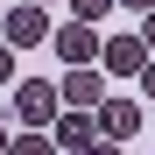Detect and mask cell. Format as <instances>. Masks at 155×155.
Masks as SVG:
<instances>
[{"label": "cell", "mask_w": 155, "mask_h": 155, "mask_svg": "<svg viewBox=\"0 0 155 155\" xmlns=\"http://www.w3.org/2000/svg\"><path fill=\"white\" fill-rule=\"evenodd\" d=\"M57 113H64V92L57 85H42V78H21L14 85V120L21 127H57Z\"/></svg>", "instance_id": "cell-1"}, {"label": "cell", "mask_w": 155, "mask_h": 155, "mask_svg": "<svg viewBox=\"0 0 155 155\" xmlns=\"http://www.w3.org/2000/svg\"><path fill=\"white\" fill-rule=\"evenodd\" d=\"M141 127H148L141 99H127V92H106V106H99V134H106V141H134Z\"/></svg>", "instance_id": "cell-2"}, {"label": "cell", "mask_w": 155, "mask_h": 155, "mask_svg": "<svg viewBox=\"0 0 155 155\" xmlns=\"http://www.w3.org/2000/svg\"><path fill=\"white\" fill-rule=\"evenodd\" d=\"M57 92H64V106H78V113H99V106H106V78H99L92 64H71Z\"/></svg>", "instance_id": "cell-3"}, {"label": "cell", "mask_w": 155, "mask_h": 155, "mask_svg": "<svg viewBox=\"0 0 155 155\" xmlns=\"http://www.w3.org/2000/svg\"><path fill=\"white\" fill-rule=\"evenodd\" d=\"M49 42L64 49V64H99V49H106V35H99L92 21H78V14H71V21H64V28L49 35Z\"/></svg>", "instance_id": "cell-4"}, {"label": "cell", "mask_w": 155, "mask_h": 155, "mask_svg": "<svg viewBox=\"0 0 155 155\" xmlns=\"http://www.w3.org/2000/svg\"><path fill=\"white\" fill-rule=\"evenodd\" d=\"M57 28H49V14L35 7V0H21V7H7V35L0 42H14V49H35V42H49Z\"/></svg>", "instance_id": "cell-5"}, {"label": "cell", "mask_w": 155, "mask_h": 155, "mask_svg": "<svg viewBox=\"0 0 155 155\" xmlns=\"http://www.w3.org/2000/svg\"><path fill=\"white\" fill-rule=\"evenodd\" d=\"M148 57H155V49H148L141 35H106V49H99V64H106L113 78H141Z\"/></svg>", "instance_id": "cell-6"}, {"label": "cell", "mask_w": 155, "mask_h": 155, "mask_svg": "<svg viewBox=\"0 0 155 155\" xmlns=\"http://www.w3.org/2000/svg\"><path fill=\"white\" fill-rule=\"evenodd\" d=\"M49 141H57V148H71V155H85L92 141H106V134H99V113H78V106H64V113H57V134H49Z\"/></svg>", "instance_id": "cell-7"}, {"label": "cell", "mask_w": 155, "mask_h": 155, "mask_svg": "<svg viewBox=\"0 0 155 155\" xmlns=\"http://www.w3.org/2000/svg\"><path fill=\"white\" fill-rule=\"evenodd\" d=\"M7 155H57V141H49L42 127H21V134L7 141Z\"/></svg>", "instance_id": "cell-8"}, {"label": "cell", "mask_w": 155, "mask_h": 155, "mask_svg": "<svg viewBox=\"0 0 155 155\" xmlns=\"http://www.w3.org/2000/svg\"><path fill=\"white\" fill-rule=\"evenodd\" d=\"M113 7H120V0H71V14H78V21H106Z\"/></svg>", "instance_id": "cell-9"}, {"label": "cell", "mask_w": 155, "mask_h": 155, "mask_svg": "<svg viewBox=\"0 0 155 155\" xmlns=\"http://www.w3.org/2000/svg\"><path fill=\"white\" fill-rule=\"evenodd\" d=\"M14 57H21V49H14V42H0V85L14 78Z\"/></svg>", "instance_id": "cell-10"}, {"label": "cell", "mask_w": 155, "mask_h": 155, "mask_svg": "<svg viewBox=\"0 0 155 155\" xmlns=\"http://www.w3.org/2000/svg\"><path fill=\"white\" fill-rule=\"evenodd\" d=\"M141 42H148V49H155V7H148V14H141Z\"/></svg>", "instance_id": "cell-11"}, {"label": "cell", "mask_w": 155, "mask_h": 155, "mask_svg": "<svg viewBox=\"0 0 155 155\" xmlns=\"http://www.w3.org/2000/svg\"><path fill=\"white\" fill-rule=\"evenodd\" d=\"M85 155H120V141H92V148H85Z\"/></svg>", "instance_id": "cell-12"}, {"label": "cell", "mask_w": 155, "mask_h": 155, "mask_svg": "<svg viewBox=\"0 0 155 155\" xmlns=\"http://www.w3.org/2000/svg\"><path fill=\"white\" fill-rule=\"evenodd\" d=\"M141 92H155V57H148V71H141Z\"/></svg>", "instance_id": "cell-13"}, {"label": "cell", "mask_w": 155, "mask_h": 155, "mask_svg": "<svg viewBox=\"0 0 155 155\" xmlns=\"http://www.w3.org/2000/svg\"><path fill=\"white\" fill-rule=\"evenodd\" d=\"M120 7H134V14H148V7H155V0H120Z\"/></svg>", "instance_id": "cell-14"}, {"label": "cell", "mask_w": 155, "mask_h": 155, "mask_svg": "<svg viewBox=\"0 0 155 155\" xmlns=\"http://www.w3.org/2000/svg\"><path fill=\"white\" fill-rule=\"evenodd\" d=\"M0 155H7V120H0Z\"/></svg>", "instance_id": "cell-15"}, {"label": "cell", "mask_w": 155, "mask_h": 155, "mask_svg": "<svg viewBox=\"0 0 155 155\" xmlns=\"http://www.w3.org/2000/svg\"><path fill=\"white\" fill-rule=\"evenodd\" d=\"M35 7H49V0H35Z\"/></svg>", "instance_id": "cell-16"}]
</instances>
